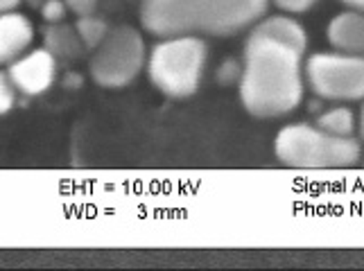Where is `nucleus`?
Returning <instances> with one entry per match:
<instances>
[{
    "label": "nucleus",
    "instance_id": "nucleus-10",
    "mask_svg": "<svg viewBox=\"0 0 364 271\" xmlns=\"http://www.w3.org/2000/svg\"><path fill=\"white\" fill-rule=\"evenodd\" d=\"M43 48H48L57 59H77L84 52L77 30L64 23H55L43 32Z\"/></svg>",
    "mask_w": 364,
    "mask_h": 271
},
{
    "label": "nucleus",
    "instance_id": "nucleus-1",
    "mask_svg": "<svg viewBox=\"0 0 364 271\" xmlns=\"http://www.w3.org/2000/svg\"><path fill=\"white\" fill-rule=\"evenodd\" d=\"M306 32L287 16H269L251 30L245 45L240 95L256 118H276L304 100Z\"/></svg>",
    "mask_w": 364,
    "mask_h": 271
},
{
    "label": "nucleus",
    "instance_id": "nucleus-17",
    "mask_svg": "<svg viewBox=\"0 0 364 271\" xmlns=\"http://www.w3.org/2000/svg\"><path fill=\"white\" fill-rule=\"evenodd\" d=\"M315 3L317 0H274V5L285 9V11H306Z\"/></svg>",
    "mask_w": 364,
    "mask_h": 271
},
{
    "label": "nucleus",
    "instance_id": "nucleus-14",
    "mask_svg": "<svg viewBox=\"0 0 364 271\" xmlns=\"http://www.w3.org/2000/svg\"><path fill=\"white\" fill-rule=\"evenodd\" d=\"M66 0H46L41 5V16L48 26H55V23H61L66 18Z\"/></svg>",
    "mask_w": 364,
    "mask_h": 271
},
{
    "label": "nucleus",
    "instance_id": "nucleus-6",
    "mask_svg": "<svg viewBox=\"0 0 364 271\" xmlns=\"http://www.w3.org/2000/svg\"><path fill=\"white\" fill-rule=\"evenodd\" d=\"M306 79L323 100H362L364 57L348 52H319L306 61Z\"/></svg>",
    "mask_w": 364,
    "mask_h": 271
},
{
    "label": "nucleus",
    "instance_id": "nucleus-5",
    "mask_svg": "<svg viewBox=\"0 0 364 271\" xmlns=\"http://www.w3.org/2000/svg\"><path fill=\"white\" fill-rule=\"evenodd\" d=\"M145 41L129 26L109 30L107 39L91 57V75L102 89H122L132 84L145 66Z\"/></svg>",
    "mask_w": 364,
    "mask_h": 271
},
{
    "label": "nucleus",
    "instance_id": "nucleus-18",
    "mask_svg": "<svg viewBox=\"0 0 364 271\" xmlns=\"http://www.w3.org/2000/svg\"><path fill=\"white\" fill-rule=\"evenodd\" d=\"M21 3H23V0H0V14H5V11L16 9Z\"/></svg>",
    "mask_w": 364,
    "mask_h": 271
},
{
    "label": "nucleus",
    "instance_id": "nucleus-7",
    "mask_svg": "<svg viewBox=\"0 0 364 271\" xmlns=\"http://www.w3.org/2000/svg\"><path fill=\"white\" fill-rule=\"evenodd\" d=\"M7 75L16 91L23 95H43L53 89L57 77V57L48 48H36L28 50L16 61H11L7 68Z\"/></svg>",
    "mask_w": 364,
    "mask_h": 271
},
{
    "label": "nucleus",
    "instance_id": "nucleus-11",
    "mask_svg": "<svg viewBox=\"0 0 364 271\" xmlns=\"http://www.w3.org/2000/svg\"><path fill=\"white\" fill-rule=\"evenodd\" d=\"M317 127L323 129L326 133H333V136H353L355 118H353V114H350V109L335 106V109L323 111L317 120Z\"/></svg>",
    "mask_w": 364,
    "mask_h": 271
},
{
    "label": "nucleus",
    "instance_id": "nucleus-19",
    "mask_svg": "<svg viewBox=\"0 0 364 271\" xmlns=\"http://www.w3.org/2000/svg\"><path fill=\"white\" fill-rule=\"evenodd\" d=\"M66 86H68V89H73V86H75V89H80V86H82V77L80 75H68L66 77Z\"/></svg>",
    "mask_w": 364,
    "mask_h": 271
},
{
    "label": "nucleus",
    "instance_id": "nucleus-16",
    "mask_svg": "<svg viewBox=\"0 0 364 271\" xmlns=\"http://www.w3.org/2000/svg\"><path fill=\"white\" fill-rule=\"evenodd\" d=\"M66 7H68V11H73V14L77 16V18H82V16H91V14H95L97 0H66Z\"/></svg>",
    "mask_w": 364,
    "mask_h": 271
},
{
    "label": "nucleus",
    "instance_id": "nucleus-9",
    "mask_svg": "<svg viewBox=\"0 0 364 271\" xmlns=\"http://www.w3.org/2000/svg\"><path fill=\"white\" fill-rule=\"evenodd\" d=\"M328 41L335 50L360 55L364 52V14L362 11H344L335 16L328 26Z\"/></svg>",
    "mask_w": 364,
    "mask_h": 271
},
{
    "label": "nucleus",
    "instance_id": "nucleus-8",
    "mask_svg": "<svg viewBox=\"0 0 364 271\" xmlns=\"http://www.w3.org/2000/svg\"><path fill=\"white\" fill-rule=\"evenodd\" d=\"M34 41L32 21L21 11H5L0 14V66H9L30 50Z\"/></svg>",
    "mask_w": 364,
    "mask_h": 271
},
{
    "label": "nucleus",
    "instance_id": "nucleus-3",
    "mask_svg": "<svg viewBox=\"0 0 364 271\" xmlns=\"http://www.w3.org/2000/svg\"><path fill=\"white\" fill-rule=\"evenodd\" d=\"M279 161L299 170L348 167L358 163L360 143L350 136H333L319 127L287 125L276 136Z\"/></svg>",
    "mask_w": 364,
    "mask_h": 271
},
{
    "label": "nucleus",
    "instance_id": "nucleus-2",
    "mask_svg": "<svg viewBox=\"0 0 364 271\" xmlns=\"http://www.w3.org/2000/svg\"><path fill=\"white\" fill-rule=\"evenodd\" d=\"M269 0H143V28L166 39L183 34L231 36L267 11Z\"/></svg>",
    "mask_w": 364,
    "mask_h": 271
},
{
    "label": "nucleus",
    "instance_id": "nucleus-15",
    "mask_svg": "<svg viewBox=\"0 0 364 271\" xmlns=\"http://www.w3.org/2000/svg\"><path fill=\"white\" fill-rule=\"evenodd\" d=\"M240 77H242V64H237L235 59H227V61H224V64L218 68V82L224 84V86L240 82Z\"/></svg>",
    "mask_w": 364,
    "mask_h": 271
},
{
    "label": "nucleus",
    "instance_id": "nucleus-13",
    "mask_svg": "<svg viewBox=\"0 0 364 271\" xmlns=\"http://www.w3.org/2000/svg\"><path fill=\"white\" fill-rule=\"evenodd\" d=\"M16 86L11 84L7 70H0V116L9 114L16 104Z\"/></svg>",
    "mask_w": 364,
    "mask_h": 271
},
{
    "label": "nucleus",
    "instance_id": "nucleus-21",
    "mask_svg": "<svg viewBox=\"0 0 364 271\" xmlns=\"http://www.w3.org/2000/svg\"><path fill=\"white\" fill-rule=\"evenodd\" d=\"M23 3H28V5H32L34 9H41V5L46 3V0H23Z\"/></svg>",
    "mask_w": 364,
    "mask_h": 271
},
{
    "label": "nucleus",
    "instance_id": "nucleus-22",
    "mask_svg": "<svg viewBox=\"0 0 364 271\" xmlns=\"http://www.w3.org/2000/svg\"><path fill=\"white\" fill-rule=\"evenodd\" d=\"M360 136H364V106L360 111Z\"/></svg>",
    "mask_w": 364,
    "mask_h": 271
},
{
    "label": "nucleus",
    "instance_id": "nucleus-12",
    "mask_svg": "<svg viewBox=\"0 0 364 271\" xmlns=\"http://www.w3.org/2000/svg\"><path fill=\"white\" fill-rule=\"evenodd\" d=\"M75 30H77L84 48H91V50H95V48L102 43L107 39V34H109L107 23L102 18H97L95 14L77 18V23H75Z\"/></svg>",
    "mask_w": 364,
    "mask_h": 271
},
{
    "label": "nucleus",
    "instance_id": "nucleus-4",
    "mask_svg": "<svg viewBox=\"0 0 364 271\" xmlns=\"http://www.w3.org/2000/svg\"><path fill=\"white\" fill-rule=\"evenodd\" d=\"M204 64L206 43L202 41V36H166L149 52L147 72L161 93L174 97V100H183L199 89Z\"/></svg>",
    "mask_w": 364,
    "mask_h": 271
},
{
    "label": "nucleus",
    "instance_id": "nucleus-20",
    "mask_svg": "<svg viewBox=\"0 0 364 271\" xmlns=\"http://www.w3.org/2000/svg\"><path fill=\"white\" fill-rule=\"evenodd\" d=\"M344 5H348V7H353V9H358V11H362L364 14V0H342Z\"/></svg>",
    "mask_w": 364,
    "mask_h": 271
}]
</instances>
